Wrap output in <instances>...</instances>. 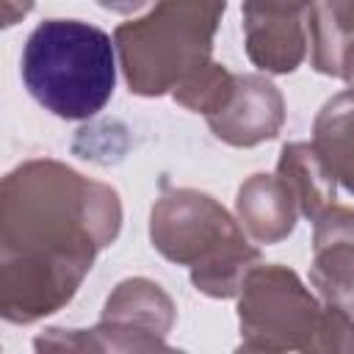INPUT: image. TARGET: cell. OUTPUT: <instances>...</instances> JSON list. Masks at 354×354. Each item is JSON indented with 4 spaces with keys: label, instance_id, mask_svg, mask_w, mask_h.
Wrapping results in <instances>:
<instances>
[{
    "label": "cell",
    "instance_id": "obj_6",
    "mask_svg": "<svg viewBox=\"0 0 354 354\" xmlns=\"http://www.w3.org/2000/svg\"><path fill=\"white\" fill-rule=\"evenodd\" d=\"M171 296L147 277L122 279L91 329H44L36 351H169L166 335L174 326Z\"/></svg>",
    "mask_w": 354,
    "mask_h": 354
},
{
    "label": "cell",
    "instance_id": "obj_10",
    "mask_svg": "<svg viewBox=\"0 0 354 354\" xmlns=\"http://www.w3.org/2000/svg\"><path fill=\"white\" fill-rule=\"evenodd\" d=\"M277 174L288 183L299 202V213L307 221H315L329 205H335L337 180L326 169L324 158L313 141H290L282 147L277 160Z\"/></svg>",
    "mask_w": 354,
    "mask_h": 354
},
{
    "label": "cell",
    "instance_id": "obj_3",
    "mask_svg": "<svg viewBox=\"0 0 354 354\" xmlns=\"http://www.w3.org/2000/svg\"><path fill=\"white\" fill-rule=\"evenodd\" d=\"M22 80L30 97L58 119L100 113L116 86L113 39L80 19H44L22 47Z\"/></svg>",
    "mask_w": 354,
    "mask_h": 354
},
{
    "label": "cell",
    "instance_id": "obj_19",
    "mask_svg": "<svg viewBox=\"0 0 354 354\" xmlns=\"http://www.w3.org/2000/svg\"><path fill=\"white\" fill-rule=\"evenodd\" d=\"M102 8L113 11V14H133L138 8H144L149 0H97Z\"/></svg>",
    "mask_w": 354,
    "mask_h": 354
},
{
    "label": "cell",
    "instance_id": "obj_8",
    "mask_svg": "<svg viewBox=\"0 0 354 354\" xmlns=\"http://www.w3.org/2000/svg\"><path fill=\"white\" fill-rule=\"evenodd\" d=\"M241 227L254 243H279L296 230L299 202L279 174H252L235 196Z\"/></svg>",
    "mask_w": 354,
    "mask_h": 354
},
{
    "label": "cell",
    "instance_id": "obj_13",
    "mask_svg": "<svg viewBox=\"0 0 354 354\" xmlns=\"http://www.w3.org/2000/svg\"><path fill=\"white\" fill-rule=\"evenodd\" d=\"M310 282L326 304H335L354 315V241L315 246Z\"/></svg>",
    "mask_w": 354,
    "mask_h": 354
},
{
    "label": "cell",
    "instance_id": "obj_7",
    "mask_svg": "<svg viewBox=\"0 0 354 354\" xmlns=\"http://www.w3.org/2000/svg\"><path fill=\"white\" fill-rule=\"evenodd\" d=\"M285 124L282 91L263 75H235V91L230 102L207 116L213 136L230 147H257L277 138Z\"/></svg>",
    "mask_w": 354,
    "mask_h": 354
},
{
    "label": "cell",
    "instance_id": "obj_2",
    "mask_svg": "<svg viewBox=\"0 0 354 354\" xmlns=\"http://www.w3.org/2000/svg\"><path fill=\"white\" fill-rule=\"evenodd\" d=\"M152 246L171 263L191 268V282L210 299L241 293L246 274L260 263L241 221L210 194L171 188L158 196L149 213Z\"/></svg>",
    "mask_w": 354,
    "mask_h": 354
},
{
    "label": "cell",
    "instance_id": "obj_18",
    "mask_svg": "<svg viewBox=\"0 0 354 354\" xmlns=\"http://www.w3.org/2000/svg\"><path fill=\"white\" fill-rule=\"evenodd\" d=\"M340 77L348 83V88L354 91V39L343 47V58H340Z\"/></svg>",
    "mask_w": 354,
    "mask_h": 354
},
{
    "label": "cell",
    "instance_id": "obj_5",
    "mask_svg": "<svg viewBox=\"0 0 354 354\" xmlns=\"http://www.w3.org/2000/svg\"><path fill=\"white\" fill-rule=\"evenodd\" d=\"M326 304H321L296 271L257 263L238 293V326L243 351H313Z\"/></svg>",
    "mask_w": 354,
    "mask_h": 354
},
{
    "label": "cell",
    "instance_id": "obj_11",
    "mask_svg": "<svg viewBox=\"0 0 354 354\" xmlns=\"http://www.w3.org/2000/svg\"><path fill=\"white\" fill-rule=\"evenodd\" d=\"M313 147L324 158L332 177L354 194V91H343L324 102L313 122Z\"/></svg>",
    "mask_w": 354,
    "mask_h": 354
},
{
    "label": "cell",
    "instance_id": "obj_16",
    "mask_svg": "<svg viewBox=\"0 0 354 354\" xmlns=\"http://www.w3.org/2000/svg\"><path fill=\"white\" fill-rule=\"evenodd\" d=\"M315 0H243V14H310Z\"/></svg>",
    "mask_w": 354,
    "mask_h": 354
},
{
    "label": "cell",
    "instance_id": "obj_12",
    "mask_svg": "<svg viewBox=\"0 0 354 354\" xmlns=\"http://www.w3.org/2000/svg\"><path fill=\"white\" fill-rule=\"evenodd\" d=\"M307 33L313 69L340 77L343 47L354 39V0H315L310 8Z\"/></svg>",
    "mask_w": 354,
    "mask_h": 354
},
{
    "label": "cell",
    "instance_id": "obj_4",
    "mask_svg": "<svg viewBox=\"0 0 354 354\" xmlns=\"http://www.w3.org/2000/svg\"><path fill=\"white\" fill-rule=\"evenodd\" d=\"M227 0H155V6L113 30L119 69L138 97L174 91L191 72L213 61V36Z\"/></svg>",
    "mask_w": 354,
    "mask_h": 354
},
{
    "label": "cell",
    "instance_id": "obj_14",
    "mask_svg": "<svg viewBox=\"0 0 354 354\" xmlns=\"http://www.w3.org/2000/svg\"><path fill=\"white\" fill-rule=\"evenodd\" d=\"M232 91H235V75L224 64L207 61L205 66L191 72L183 83H177L171 97L183 108H188L194 113H202L207 119V116L218 113L230 102Z\"/></svg>",
    "mask_w": 354,
    "mask_h": 354
},
{
    "label": "cell",
    "instance_id": "obj_9",
    "mask_svg": "<svg viewBox=\"0 0 354 354\" xmlns=\"http://www.w3.org/2000/svg\"><path fill=\"white\" fill-rule=\"evenodd\" d=\"M310 14H243V44L249 61L271 75L293 72L310 47Z\"/></svg>",
    "mask_w": 354,
    "mask_h": 354
},
{
    "label": "cell",
    "instance_id": "obj_1",
    "mask_svg": "<svg viewBox=\"0 0 354 354\" xmlns=\"http://www.w3.org/2000/svg\"><path fill=\"white\" fill-rule=\"evenodd\" d=\"M119 230L116 188L50 158L11 169L0 188V315L33 324L58 313Z\"/></svg>",
    "mask_w": 354,
    "mask_h": 354
},
{
    "label": "cell",
    "instance_id": "obj_15",
    "mask_svg": "<svg viewBox=\"0 0 354 354\" xmlns=\"http://www.w3.org/2000/svg\"><path fill=\"white\" fill-rule=\"evenodd\" d=\"M335 241H354V207L329 205L318 218L313 230V249Z\"/></svg>",
    "mask_w": 354,
    "mask_h": 354
},
{
    "label": "cell",
    "instance_id": "obj_17",
    "mask_svg": "<svg viewBox=\"0 0 354 354\" xmlns=\"http://www.w3.org/2000/svg\"><path fill=\"white\" fill-rule=\"evenodd\" d=\"M33 8V0H0V25L3 28H11L17 25L19 19H25Z\"/></svg>",
    "mask_w": 354,
    "mask_h": 354
}]
</instances>
